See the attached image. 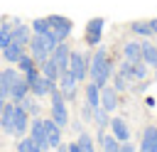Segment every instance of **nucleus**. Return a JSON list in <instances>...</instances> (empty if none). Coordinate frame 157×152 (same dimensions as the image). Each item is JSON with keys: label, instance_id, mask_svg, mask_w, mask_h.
<instances>
[{"label": "nucleus", "instance_id": "31", "mask_svg": "<svg viewBox=\"0 0 157 152\" xmlns=\"http://www.w3.org/2000/svg\"><path fill=\"white\" fill-rule=\"evenodd\" d=\"M34 66H37V61H34V56H32V54H22V56L17 59V71H20V74L32 71Z\"/></svg>", "mask_w": 157, "mask_h": 152}, {"label": "nucleus", "instance_id": "41", "mask_svg": "<svg viewBox=\"0 0 157 152\" xmlns=\"http://www.w3.org/2000/svg\"><path fill=\"white\" fill-rule=\"evenodd\" d=\"M2 108H5V98H0V113H2Z\"/></svg>", "mask_w": 157, "mask_h": 152}, {"label": "nucleus", "instance_id": "16", "mask_svg": "<svg viewBox=\"0 0 157 152\" xmlns=\"http://www.w3.org/2000/svg\"><path fill=\"white\" fill-rule=\"evenodd\" d=\"M15 105H17V103H15ZM27 130H29V113L17 105V108H15V132H12V135L22 137V135H27Z\"/></svg>", "mask_w": 157, "mask_h": 152}, {"label": "nucleus", "instance_id": "25", "mask_svg": "<svg viewBox=\"0 0 157 152\" xmlns=\"http://www.w3.org/2000/svg\"><path fill=\"white\" fill-rule=\"evenodd\" d=\"M17 105H20L22 110H27V113H29V118L39 115V98H37V96H32V93H27L22 101H17Z\"/></svg>", "mask_w": 157, "mask_h": 152}, {"label": "nucleus", "instance_id": "17", "mask_svg": "<svg viewBox=\"0 0 157 152\" xmlns=\"http://www.w3.org/2000/svg\"><path fill=\"white\" fill-rule=\"evenodd\" d=\"M42 123H44V132H47V140H49V147L54 150V147H56V145L61 142V127H59V125H56V123H54L52 118H44Z\"/></svg>", "mask_w": 157, "mask_h": 152}, {"label": "nucleus", "instance_id": "9", "mask_svg": "<svg viewBox=\"0 0 157 152\" xmlns=\"http://www.w3.org/2000/svg\"><path fill=\"white\" fill-rule=\"evenodd\" d=\"M76 88H78V81H76V76L66 69V71H61L59 74V91L64 93V98L66 101H74L76 98Z\"/></svg>", "mask_w": 157, "mask_h": 152}, {"label": "nucleus", "instance_id": "24", "mask_svg": "<svg viewBox=\"0 0 157 152\" xmlns=\"http://www.w3.org/2000/svg\"><path fill=\"white\" fill-rule=\"evenodd\" d=\"M93 123H96L98 132H105V130H108V125H110V113H108L103 105L93 108Z\"/></svg>", "mask_w": 157, "mask_h": 152}, {"label": "nucleus", "instance_id": "42", "mask_svg": "<svg viewBox=\"0 0 157 152\" xmlns=\"http://www.w3.org/2000/svg\"><path fill=\"white\" fill-rule=\"evenodd\" d=\"M152 69H155V78H157V64H155V66H152Z\"/></svg>", "mask_w": 157, "mask_h": 152}, {"label": "nucleus", "instance_id": "38", "mask_svg": "<svg viewBox=\"0 0 157 152\" xmlns=\"http://www.w3.org/2000/svg\"><path fill=\"white\" fill-rule=\"evenodd\" d=\"M54 150H56V152H69V145H61V142H59Z\"/></svg>", "mask_w": 157, "mask_h": 152}, {"label": "nucleus", "instance_id": "18", "mask_svg": "<svg viewBox=\"0 0 157 152\" xmlns=\"http://www.w3.org/2000/svg\"><path fill=\"white\" fill-rule=\"evenodd\" d=\"M17 76H20L17 69H2V71H0V91H2L5 98H10V88H12V83L17 81Z\"/></svg>", "mask_w": 157, "mask_h": 152}, {"label": "nucleus", "instance_id": "30", "mask_svg": "<svg viewBox=\"0 0 157 152\" xmlns=\"http://www.w3.org/2000/svg\"><path fill=\"white\" fill-rule=\"evenodd\" d=\"M76 142H78V147H81V152H96V145H93V137L86 132V130H81L78 132V137H76Z\"/></svg>", "mask_w": 157, "mask_h": 152}, {"label": "nucleus", "instance_id": "19", "mask_svg": "<svg viewBox=\"0 0 157 152\" xmlns=\"http://www.w3.org/2000/svg\"><path fill=\"white\" fill-rule=\"evenodd\" d=\"M37 66H39V74H42L44 78H49V81H59V74H61V71H59V66H56V61H54L52 56H47V59H44L42 64H37Z\"/></svg>", "mask_w": 157, "mask_h": 152}, {"label": "nucleus", "instance_id": "37", "mask_svg": "<svg viewBox=\"0 0 157 152\" xmlns=\"http://www.w3.org/2000/svg\"><path fill=\"white\" fill-rule=\"evenodd\" d=\"M120 152H135V147L130 142H120Z\"/></svg>", "mask_w": 157, "mask_h": 152}, {"label": "nucleus", "instance_id": "26", "mask_svg": "<svg viewBox=\"0 0 157 152\" xmlns=\"http://www.w3.org/2000/svg\"><path fill=\"white\" fill-rule=\"evenodd\" d=\"M140 44H142V61H145L147 66H155V64H157V47H155V42L142 39Z\"/></svg>", "mask_w": 157, "mask_h": 152}, {"label": "nucleus", "instance_id": "43", "mask_svg": "<svg viewBox=\"0 0 157 152\" xmlns=\"http://www.w3.org/2000/svg\"><path fill=\"white\" fill-rule=\"evenodd\" d=\"M155 47H157V34H155Z\"/></svg>", "mask_w": 157, "mask_h": 152}, {"label": "nucleus", "instance_id": "39", "mask_svg": "<svg viewBox=\"0 0 157 152\" xmlns=\"http://www.w3.org/2000/svg\"><path fill=\"white\" fill-rule=\"evenodd\" d=\"M69 152H81V147H78V142H71V145H69Z\"/></svg>", "mask_w": 157, "mask_h": 152}, {"label": "nucleus", "instance_id": "22", "mask_svg": "<svg viewBox=\"0 0 157 152\" xmlns=\"http://www.w3.org/2000/svg\"><path fill=\"white\" fill-rule=\"evenodd\" d=\"M123 59H128V61H142V44L137 39L128 42L123 47Z\"/></svg>", "mask_w": 157, "mask_h": 152}, {"label": "nucleus", "instance_id": "33", "mask_svg": "<svg viewBox=\"0 0 157 152\" xmlns=\"http://www.w3.org/2000/svg\"><path fill=\"white\" fill-rule=\"evenodd\" d=\"M10 42H12V25L5 20V22L0 25V49H5Z\"/></svg>", "mask_w": 157, "mask_h": 152}, {"label": "nucleus", "instance_id": "21", "mask_svg": "<svg viewBox=\"0 0 157 152\" xmlns=\"http://www.w3.org/2000/svg\"><path fill=\"white\" fill-rule=\"evenodd\" d=\"M29 39H32V27H27V25H22V22L12 27V42H17V44L27 47V44H29Z\"/></svg>", "mask_w": 157, "mask_h": 152}, {"label": "nucleus", "instance_id": "15", "mask_svg": "<svg viewBox=\"0 0 157 152\" xmlns=\"http://www.w3.org/2000/svg\"><path fill=\"white\" fill-rule=\"evenodd\" d=\"M110 135L118 140V142H128L130 140V130H128V123L123 118H110V125H108Z\"/></svg>", "mask_w": 157, "mask_h": 152}, {"label": "nucleus", "instance_id": "11", "mask_svg": "<svg viewBox=\"0 0 157 152\" xmlns=\"http://www.w3.org/2000/svg\"><path fill=\"white\" fill-rule=\"evenodd\" d=\"M56 88V81H49V78H44L42 74L29 83V93L32 96H37V98H44V96H49L52 91Z\"/></svg>", "mask_w": 157, "mask_h": 152}, {"label": "nucleus", "instance_id": "5", "mask_svg": "<svg viewBox=\"0 0 157 152\" xmlns=\"http://www.w3.org/2000/svg\"><path fill=\"white\" fill-rule=\"evenodd\" d=\"M27 135L37 142V147H39L42 152L52 150V147H49V140H47V132H44V123H42V118H39V115L29 118V130H27Z\"/></svg>", "mask_w": 157, "mask_h": 152}, {"label": "nucleus", "instance_id": "40", "mask_svg": "<svg viewBox=\"0 0 157 152\" xmlns=\"http://www.w3.org/2000/svg\"><path fill=\"white\" fill-rule=\"evenodd\" d=\"M150 27H152V32L157 34V17H152V20H150Z\"/></svg>", "mask_w": 157, "mask_h": 152}, {"label": "nucleus", "instance_id": "27", "mask_svg": "<svg viewBox=\"0 0 157 152\" xmlns=\"http://www.w3.org/2000/svg\"><path fill=\"white\" fill-rule=\"evenodd\" d=\"M130 32H135V34L142 37V39L155 37V32H152V27H150V20H137V22H132V25H130Z\"/></svg>", "mask_w": 157, "mask_h": 152}, {"label": "nucleus", "instance_id": "13", "mask_svg": "<svg viewBox=\"0 0 157 152\" xmlns=\"http://www.w3.org/2000/svg\"><path fill=\"white\" fill-rule=\"evenodd\" d=\"M52 59L56 61V66H59V71H66V69H69V59H71V49L66 47V42H59V44L54 47V51H52Z\"/></svg>", "mask_w": 157, "mask_h": 152}, {"label": "nucleus", "instance_id": "36", "mask_svg": "<svg viewBox=\"0 0 157 152\" xmlns=\"http://www.w3.org/2000/svg\"><path fill=\"white\" fill-rule=\"evenodd\" d=\"M81 118L83 120H93V108L86 103V105H81Z\"/></svg>", "mask_w": 157, "mask_h": 152}, {"label": "nucleus", "instance_id": "23", "mask_svg": "<svg viewBox=\"0 0 157 152\" xmlns=\"http://www.w3.org/2000/svg\"><path fill=\"white\" fill-rule=\"evenodd\" d=\"M0 51H2V59H5V61L17 64V59L25 54V47H22V44H17V42H10V44H7L5 49H0Z\"/></svg>", "mask_w": 157, "mask_h": 152}, {"label": "nucleus", "instance_id": "29", "mask_svg": "<svg viewBox=\"0 0 157 152\" xmlns=\"http://www.w3.org/2000/svg\"><path fill=\"white\" fill-rule=\"evenodd\" d=\"M86 103H88L91 108H98V105H101V88H98L93 81L86 86Z\"/></svg>", "mask_w": 157, "mask_h": 152}, {"label": "nucleus", "instance_id": "14", "mask_svg": "<svg viewBox=\"0 0 157 152\" xmlns=\"http://www.w3.org/2000/svg\"><path fill=\"white\" fill-rule=\"evenodd\" d=\"M101 105L108 110V113H115L118 110V91L113 88V86H103L101 88Z\"/></svg>", "mask_w": 157, "mask_h": 152}, {"label": "nucleus", "instance_id": "4", "mask_svg": "<svg viewBox=\"0 0 157 152\" xmlns=\"http://www.w3.org/2000/svg\"><path fill=\"white\" fill-rule=\"evenodd\" d=\"M118 74H123L128 81H145L147 78V64L145 61H128L123 59L118 66Z\"/></svg>", "mask_w": 157, "mask_h": 152}, {"label": "nucleus", "instance_id": "8", "mask_svg": "<svg viewBox=\"0 0 157 152\" xmlns=\"http://www.w3.org/2000/svg\"><path fill=\"white\" fill-rule=\"evenodd\" d=\"M103 25H105L103 17H93V20L86 22V34H83V39H86L88 47H98L101 37H103Z\"/></svg>", "mask_w": 157, "mask_h": 152}, {"label": "nucleus", "instance_id": "3", "mask_svg": "<svg viewBox=\"0 0 157 152\" xmlns=\"http://www.w3.org/2000/svg\"><path fill=\"white\" fill-rule=\"evenodd\" d=\"M49 98H52V120H54L59 127H66V125H69V110H66V98H64V93L59 91V86L49 93Z\"/></svg>", "mask_w": 157, "mask_h": 152}, {"label": "nucleus", "instance_id": "12", "mask_svg": "<svg viewBox=\"0 0 157 152\" xmlns=\"http://www.w3.org/2000/svg\"><path fill=\"white\" fill-rule=\"evenodd\" d=\"M140 152H157V125H147L142 130Z\"/></svg>", "mask_w": 157, "mask_h": 152}, {"label": "nucleus", "instance_id": "1", "mask_svg": "<svg viewBox=\"0 0 157 152\" xmlns=\"http://www.w3.org/2000/svg\"><path fill=\"white\" fill-rule=\"evenodd\" d=\"M113 71H115V64L110 61L108 51L103 47H98V51H93V56L88 59V78L98 88H103L108 83V78H113Z\"/></svg>", "mask_w": 157, "mask_h": 152}, {"label": "nucleus", "instance_id": "35", "mask_svg": "<svg viewBox=\"0 0 157 152\" xmlns=\"http://www.w3.org/2000/svg\"><path fill=\"white\" fill-rule=\"evenodd\" d=\"M113 88H115V91H125V88H128V78H125L123 74H115V76H113Z\"/></svg>", "mask_w": 157, "mask_h": 152}, {"label": "nucleus", "instance_id": "20", "mask_svg": "<svg viewBox=\"0 0 157 152\" xmlns=\"http://www.w3.org/2000/svg\"><path fill=\"white\" fill-rule=\"evenodd\" d=\"M27 93H29V83H27V81H25V76L20 74V76H17V81H15V83H12V88H10V98H7V101H15V103H17V101H22Z\"/></svg>", "mask_w": 157, "mask_h": 152}, {"label": "nucleus", "instance_id": "10", "mask_svg": "<svg viewBox=\"0 0 157 152\" xmlns=\"http://www.w3.org/2000/svg\"><path fill=\"white\" fill-rule=\"evenodd\" d=\"M15 108H17L15 101H5V108L0 113V130L7 132V135L15 132Z\"/></svg>", "mask_w": 157, "mask_h": 152}, {"label": "nucleus", "instance_id": "7", "mask_svg": "<svg viewBox=\"0 0 157 152\" xmlns=\"http://www.w3.org/2000/svg\"><path fill=\"white\" fill-rule=\"evenodd\" d=\"M69 71L76 76V81L81 83L86 76H88V56L81 54V51H71V59H69Z\"/></svg>", "mask_w": 157, "mask_h": 152}, {"label": "nucleus", "instance_id": "6", "mask_svg": "<svg viewBox=\"0 0 157 152\" xmlns=\"http://www.w3.org/2000/svg\"><path fill=\"white\" fill-rule=\"evenodd\" d=\"M47 20H49V27H52V32H54L56 42H64V39L71 34V29H74V25H71V20H69V17H61V15H49Z\"/></svg>", "mask_w": 157, "mask_h": 152}, {"label": "nucleus", "instance_id": "32", "mask_svg": "<svg viewBox=\"0 0 157 152\" xmlns=\"http://www.w3.org/2000/svg\"><path fill=\"white\" fill-rule=\"evenodd\" d=\"M17 152H42V150L37 147V142H34L29 135H22L20 142H17Z\"/></svg>", "mask_w": 157, "mask_h": 152}, {"label": "nucleus", "instance_id": "2", "mask_svg": "<svg viewBox=\"0 0 157 152\" xmlns=\"http://www.w3.org/2000/svg\"><path fill=\"white\" fill-rule=\"evenodd\" d=\"M59 42H56V37H54V32H47V34H32V39H29V54L34 56V61L37 64H42L47 56H52V51H54V47H56Z\"/></svg>", "mask_w": 157, "mask_h": 152}, {"label": "nucleus", "instance_id": "34", "mask_svg": "<svg viewBox=\"0 0 157 152\" xmlns=\"http://www.w3.org/2000/svg\"><path fill=\"white\" fill-rule=\"evenodd\" d=\"M32 32H34V34H47V32H52L49 20H47V17H37V20L32 22Z\"/></svg>", "mask_w": 157, "mask_h": 152}, {"label": "nucleus", "instance_id": "28", "mask_svg": "<svg viewBox=\"0 0 157 152\" xmlns=\"http://www.w3.org/2000/svg\"><path fill=\"white\" fill-rule=\"evenodd\" d=\"M98 145L103 147V152H120V142H118L113 135L98 132Z\"/></svg>", "mask_w": 157, "mask_h": 152}]
</instances>
